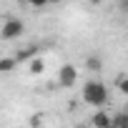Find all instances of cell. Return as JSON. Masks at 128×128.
Listing matches in <instances>:
<instances>
[{
    "mask_svg": "<svg viewBox=\"0 0 128 128\" xmlns=\"http://www.w3.org/2000/svg\"><path fill=\"white\" fill-rule=\"evenodd\" d=\"M88 3H90V5H100V3H103V0H88Z\"/></svg>",
    "mask_w": 128,
    "mask_h": 128,
    "instance_id": "cell-13",
    "label": "cell"
},
{
    "mask_svg": "<svg viewBox=\"0 0 128 128\" xmlns=\"http://www.w3.org/2000/svg\"><path fill=\"white\" fill-rule=\"evenodd\" d=\"M120 13L128 15V0H120Z\"/></svg>",
    "mask_w": 128,
    "mask_h": 128,
    "instance_id": "cell-12",
    "label": "cell"
},
{
    "mask_svg": "<svg viewBox=\"0 0 128 128\" xmlns=\"http://www.w3.org/2000/svg\"><path fill=\"white\" fill-rule=\"evenodd\" d=\"M53 3H63V0H53Z\"/></svg>",
    "mask_w": 128,
    "mask_h": 128,
    "instance_id": "cell-14",
    "label": "cell"
},
{
    "mask_svg": "<svg viewBox=\"0 0 128 128\" xmlns=\"http://www.w3.org/2000/svg\"><path fill=\"white\" fill-rule=\"evenodd\" d=\"M18 66H20V60H18L15 55H5V58H0V73H3V76H5V73H13Z\"/></svg>",
    "mask_w": 128,
    "mask_h": 128,
    "instance_id": "cell-4",
    "label": "cell"
},
{
    "mask_svg": "<svg viewBox=\"0 0 128 128\" xmlns=\"http://www.w3.org/2000/svg\"><path fill=\"white\" fill-rule=\"evenodd\" d=\"M76 80H78V68L73 63H63L58 68V86L70 88V86H76Z\"/></svg>",
    "mask_w": 128,
    "mask_h": 128,
    "instance_id": "cell-3",
    "label": "cell"
},
{
    "mask_svg": "<svg viewBox=\"0 0 128 128\" xmlns=\"http://www.w3.org/2000/svg\"><path fill=\"white\" fill-rule=\"evenodd\" d=\"M83 103L90 108H103L108 103V88L103 80H88L83 86Z\"/></svg>",
    "mask_w": 128,
    "mask_h": 128,
    "instance_id": "cell-1",
    "label": "cell"
},
{
    "mask_svg": "<svg viewBox=\"0 0 128 128\" xmlns=\"http://www.w3.org/2000/svg\"><path fill=\"white\" fill-rule=\"evenodd\" d=\"M110 126H116V128H128V110L110 116Z\"/></svg>",
    "mask_w": 128,
    "mask_h": 128,
    "instance_id": "cell-8",
    "label": "cell"
},
{
    "mask_svg": "<svg viewBox=\"0 0 128 128\" xmlns=\"http://www.w3.org/2000/svg\"><path fill=\"white\" fill-rule=\"evenodd\" d=\"M33 55H38V48H35V45H30V48H25V50H20V53H18L15 58H18V60L23 63V60H30Z\"/></svg>",
    "mask_w": 128,
    "mask_h": 128,
    "instance_id": "cell-9",
    "label": "cell"
},
{
    "mask_svg": "<svg viewBox=\"0 0 128 128\" xmlns=\"http://www.w3.org/2000/svg\"><path fill=\"white\" fill-rule=\"evenodd\" d=\"M90 123H93V126H100V128H106V126H110V116H108L106 110H98V113H93Z\"/></svg>",
    "mask_w": 128,
    "mask_h": 128,
    "instance_id": "cell-7",
    "label": "cell"
},
{
    "mask_svg": "<svg viewBox=\"0 0 128 128\" xmlns=\"http://www.w3.org/2000/svg\"><path fill=\"white\" fill-rule=\"evenodd\" d=\"M43 70H45V60L38 58V55H33V58L28 60V73H30V76H43Z\"/></svg>",
    "mask_w": 128,
    "mask_h": 128,
    "instance_id": "cell-5",
    "label": "cell"
},
{
    "mask_svg": "<svg viewBox=\"0 0 128 128\" xmlns=\"http://www.w3.org/2000/svg\"><path fill=\"white\" fill-rule=\"evenodd\" d=\"M116 88H118V93L128 96V76H118L116 78Z\"/></svg>",
    "mask_w": 128,
    "mask_h": 128,
    "instance_id": "cell-10",
    "label": "cell"
},
{
    "mask_svg": "<svg viewBox=\"0 0 128 128\" xmlns=\"http://www.w3.org/2000/svg\"><path fill=\"white\" fill-rule=\"evenodd\" d=\"M23 3H28L30 8H45L48 3H53V0H23Z\"/></svg>",
    "mask_w": 128,
    "mask_h": 128,
    "instance_id": "cell-11",
    "label": "cell"
},
{
    "mask_svg": "<svg viewBox=\"0 0 128 128\" xmlns=\"http://www.w3.org/2000/svg\"><path fill=\"white\" fill-rule=\"evenodd\" d=\"M23 33H25V23L18 20V18H8L3 23V28H0V38H3V40H15Z\"/></svg>",
    "mask_w": 128,
    "mask_h": 128,
    "instance_id": "cell-2",
    "label": "cell"
},
{
    "mask_svg": "<svg viewBox=\"0 0 128 128\" xmlns=\"http://www.w3.org/2000/svg\"><path fill=\"white\" fill-rule=\"evenodd\" d=\"M86 68L90 70V73H98V70H103V60H100V55H88L86 58Z\"/></svg>",
    "mask_w": 128,
    "mask_h": 128,
    "instance_id": "cell-6",
    "label": "cell"
}]
</instances>
